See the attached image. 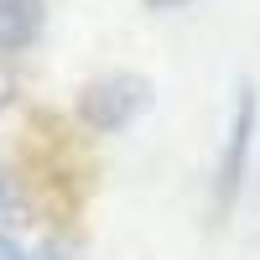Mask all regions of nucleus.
I'll return each mask as SVG.
<instances>
[{
	"label": "nucleus",
	"instance_id": "1",
	"mask_svg": "<svg viewBox=\"0 0 260 260\" xmlns=\"http://www.w3.org/2000/svg\"><path fill=\"white\" fill-rule=\"evenodd\" d=\"M146 99H151L146 78H136V73H104V78H94L89 89H83L78 115H83V125H89V130L115 136V130H125L130 120L146 110Z\"/></svg>",
	"mask_w": 260,
	"mask_h": 260
},
{
	"label": "nucleus",
	"instance_id": "2",
	"mask_svg": "<svg viewBox=\"0 0 260 260\" xmlns=\"http://www.w3.org/2000/svg\"><path fill=\"white\" fill-rule=\"evenodd\" d=\"M255 125H260V104H255V89L245 83L240 99H234V120H229V136H224V156H219V208H229L234 192H240V182H245Z\"/></svg>",
	"mask_w": 260,
	"mask_h": 260
},
{
	"label": "nucleus",
	"instance_id": "3",
	"mask_svg": "<svg viewBox=\"0 0 260 260\" xmlns=\"http://www.w3.org/2000/svg\"><path fill=\"white\" fill-rule=\"evenodd\" d=\"M42 31V0H0V47H26Z\"/></svg>",
	"mask_w": 260,
	"mask_h": 260
},
{
	"label": "nucleus",
	"instance_id": "4",
	"mask_svg": "<svg viewBox=\"0 0 260 260\" xmlns=\"http://www.w3.org/2000/svg\"><path fill=\"white\" fill-rule=\"evenodd\" d=\"M16 208H21V198H16V182H11V172L0 167V224H6V219H16Z\"/></svg>",
	"mask_w": 260,
	"mask_h": 260
},
{
	"label": "nucleus",
	"instance_id": "5",
	"mask_svg": "<svg viewBox=\"0 0 260 260\" xmlns=\"http://www.w3.org/2000/svg\"><path fill=\"white\" fill-rule=\"evenodd\" d=\"M16 99V78H11V68H6V57H0V110Z\"/></svg>",
	"mask_w": 260,
	"mask_h": 260
},
{
	"label": "nucleus",
	"instance_id": "6",
	"mask_svg": "<svg viewBox=\"0 0 260 260\" xmlns=\"http://www.w3.org/2000/svg\"><path fill=\"white\" fill-rule=\"evenodd\" d=\"M0 260H26V255H21L16 240H6V234H0Z\"/></svg>",
	"mask_w": 260,
	"mask_h": 260
},
{
	"label": "nucleus",
	"instance_id": "7",
	"mask_svg": "<svg viewBox=\"0 0 260 260\" xmlns=\"http://www.w3.org/2000/svg\"><path fill=\"white\" fill-rule=\"evenodd\" d=\"M37 260H73V255H68V250H57V245H47V250H42Z\"/></svg>",
	"mask_w": 260,
	"mask_h": 260
},
{
	"label": "nucleus",
	"instance_id": "8",
	"mask_svg": "<svg viewBox=\"0 0 260 260\" xmlns=\"http://www.w3.org/2000/svg\"><path fill=\"white\" fill-rule=\"evenodd\" d=\"M151 6H182V0H151Z\"/></svg>",
	"mask_w": 260,
	"mask_h": 260
}]
</instances>
